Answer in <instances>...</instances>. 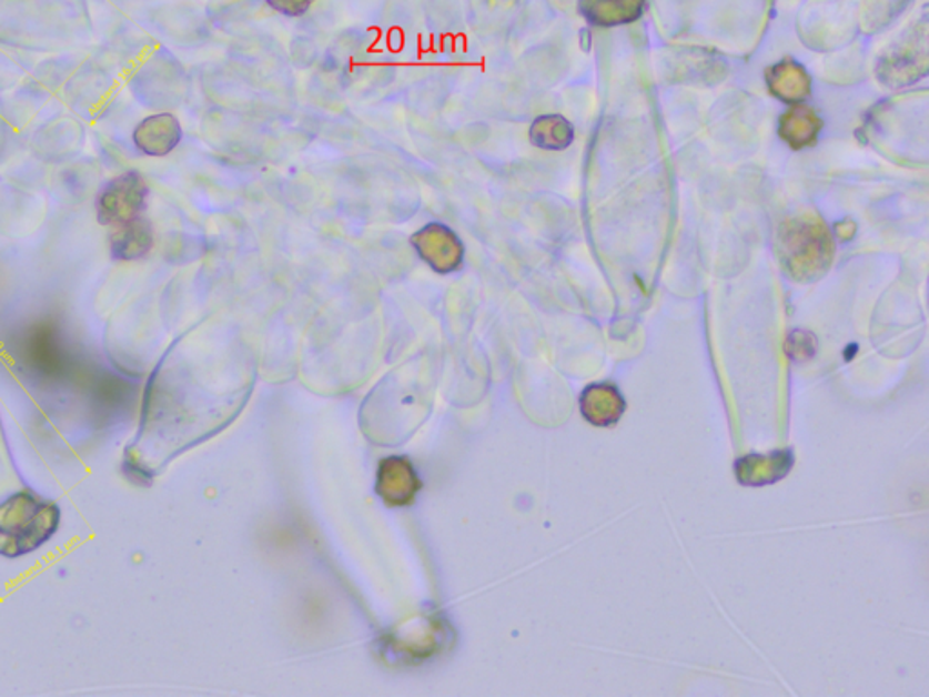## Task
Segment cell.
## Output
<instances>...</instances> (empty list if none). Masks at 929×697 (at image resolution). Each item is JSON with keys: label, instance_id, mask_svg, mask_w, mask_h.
Returning a JSON list of instances; mask_svg holds the SVG:
<instances>
[{"label": "cell", "instance_id": "obj_9", "mask_svg": "<svg viewBox=\"0 0 929 697\" xmlns=\"http://www.w3.org/2000/svg\"><path fill=\"white\" fill-rule=\"evenodd\" d=\"M928 59L926 50L917 51L915 46H902L899 51H893L886 57L880 65L879 77L885 84L906 85L926 75Z\"/></svg>", "mask_w": 929, "mask_h": 697}, {"label": "cell", "instance_id": "obj_3", "mask_svg": "<svg viewBox=\"0 0 929 697\" xmlns=\"http://www.w3.org/2000/svg\"><path fill=\"white\" fill-rule=\"evenodd\" d=\"M148 184L137 171L119 174L102 188L97 199V219L102 225H117L140 216L145 210Z\"/></svg>", "mask_w": 929, "mask_h": 697}, {"label": "cell", "instance_id": "obj_10", "mask_svg": "<svg viewBox=\"0 0 929 697\" xmlns=\"http://www.w3.org/2000/svg\"><path fill=\"white\" fill-rule=\"evenodd\" d=\"M645 0H582L579 11L594 26L628 24L639 19Z\"/></svg>", "mask_w": 929, "mask_h": 697}, {"label": "cell", "instance_id": "obj_8", "mask_svg": "<svg viewBox=\"0 0 929 697\" xmlns=\"http://www.w3.org/2000/svg\"><path fill=\"white\" fill-rule=\"evenodd\" d=\"M766 82L777 99L790 102V104H800L811 91L810 75L806 73L802 65L790 59L782 60L770 68Z\"/></svg>", "mask_w": 929, "mask_h": 697}, {"label": "cell", "instance_id": "obj_11", "mask_svg": "<svg viewBox=\"0 0 929 697\" xmlns=\"http://www.w3.org/2000/svg\"><path fill=\"white\" fill-rule=\"evenodd\" d=\"M820 128L822 122L816 111L808 105L797 104L780 119V139L794 150H802L816 142Z\"/></svg>", "mask_w": 929, "mask_h": 697}, {"label": "cell", "instance_id": "obj_7", "mask_svg": "<svg viewBox=\"0 0 929 697\" xmlns=\"http://www.w3.org/2000/svg\"><path fill=\"white\" fill-rule=\"evenodd\" d=\"M582 413L592 425H612L625 413V400L614 385H592L585 388L582 400Z\"/></svg>", "mask_w": 929, "mask_h": 697}, {"label": "cell", "instance_id": "obj_4", "mask_svg": "<svg viewBox=\"0 0 929 697\" xmlns=\"http://www.w3.org/2000/svg\"><path fill=\"white\" fill-rule=\"evenodd\" d=\"M411 245L417 256L436 273L451 274L460 270L465 260V245L448 225L431 222L411 236Z\"/></svg>", "mask_w": 929, "mask_h": 697}, {"label": "cell", "instance_id": "obj_14", "mask_svg": "<svg viewBox=\"0 0 929 697\" xmlns=\"http://www.w3.org/2000/svg\"><path fill=\"white\" fill-rule=\"evenodd\" d=\"M816 339L805 331H796L788 339V353L796 360L811 358L816 354Z\"/></svg>", "mask_w": 929, "mask_h": 697}, {"label": "cell", "instance_id": "obj_5", "mask_svg": "<svg viewBox=\"0 0 929 697\" xmlns=\"http://www.w3.org/2000/svg\"><path fill=\"white\" fill-rule=\"evenodd\" d=\"M182 125L171 113H159L142 120L133 131L137 150L148 156H165L180 144Z\"/></svg>", "mask_w": 929, "mask_h": 697}, {"label": "cell", "instance_id": "obj_2", "mask_svg": "<svg viewBox=\"0 0 929 697\" xmlns=\"http://www.w3.org/2000/svg\"><path fill=\"white\" fill-rule=\"evenodd\" d=\"M59 525V508L30 493L0 505V554L19 556L39 548Z\"/></svg>", "mask_w": 929, "mask_h": 697}, {"label": "cell", "instance_id": "obj_16", "mask_svg": "<svg viewBox=\"0 0 929 697\" xmlns=\"http://www.w3.org/2000/svg\"><path fill=\"white\" fill-rule=\"evenodd\" d=\"M835 233H837V236H839L842 242H848V240L854 239L855 233H857V224H855L854 220H842V222L835 225Z\"/></svg>", "mask_w": 929, "mask_h": 697}, {"label": "cell", "instance_id": "obj_13", "mask_svg": "<svg viewBox=\"0 0 929 697\" xmlns=\"http://www.w3.org/2000/svg\"><path fill=\"white\" fill-rule=\"evenodd\" d=\"M528 137L539 150L562 151L572 144L574 128L562 115H543L532 122Z\"/></svg>", "mask_w": 929, "mask_h": 697}, {"label": "cell", "instance_id": "obj_12", "mask_svg": "<svg viewBox=\"0 0 929 697\" xmlns=\"http://www.w3.org/2000/svg\"><path fill=\"white\" fill-rule=\"evenodd\" d=\"M790 454L779 453L774 456H748L737 464V478L740 484L765 485L777 482L790 471Z\"/></svg>", "mask_w": 929, "mask_h": 697}, {"label": "cell", "instance_id": "obj_1", "mask_svg": "<svg viewBox=\"0 0 929 697\" xmlns=\"http://www.w3.org/2000/svg\"><path fill=\"white\" fill-rule=\"evenodd\" d=\"M776 245L780 264L797 282L820 279L834 262V239L817 216L786 220L777 231Z\"/></svg>", "mask_w": 929, "mask_h": 697}, {"label": "cell", "instance_id": "obj_15", "mask_svg": "<svg viewBox=\"0 0 929 697\" xmlns=\"http://www.w3.org/2000/svg\"><path fill=\"white\" fill-rule=\"evenodd\" d=\"M273 10L285 17H302L307 13L313 0H267Z\"/></svg>", "mask_w": 929, "mask_h": 697}, {"label": "cell", "instance_id": "obj_6", "mask_svg": "<svg viewBox=\"0 0 929 697\" xmlns=\"http://www.w3.org/2000/svg\"><path fill=\"white\" fill-rule=\"evenodd\" d=\"M113 228L110 234V248L114 260L133 262V260L144 259L145 254L153 250V225L142 214Z\"/></svg>", "mask_w": 929, "mask_h": 697}]
</instances>
